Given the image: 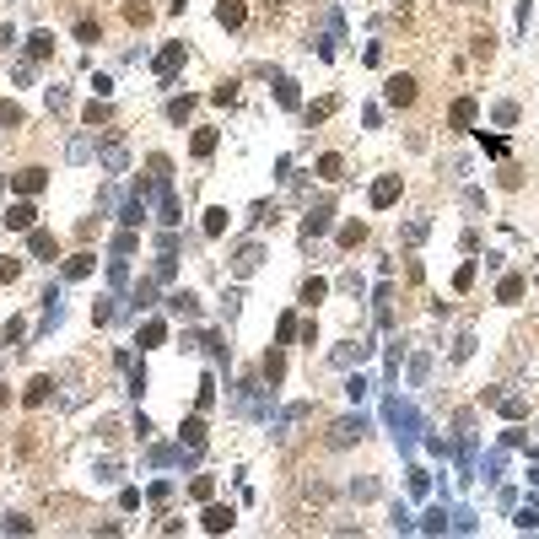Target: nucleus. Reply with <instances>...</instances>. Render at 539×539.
Returning a JSON list of instances; mask_svg holds the SVG:
<instances>
[{
    "label": "nucleus",
    "mask_w": 539,
    "mask_h": 539,
    "mask_svg": "<svg viewBox=\"0 0 539 539\" xmlns=\"http://www.w3.org/2000/svg\"><path fill=\"white\" fill-rule=\"evenodd\" d=\"M210 491H216V480H210V475H195V480H189V496H195V502H210Z\"/></svg>",
    "instance_id": "4be33fe9"
},
{
    "label": "nucleus",
    "mask_w": 539,
    "mask_h": 539,
    "mask_svg": "<svg viewBox=\"0 0 539 539\" xmlns=\"http://www.w3.org/2000/svg\"><path fill=\"white\" fill-rule=\"evenodd\" d=\"M502 416H507V421H523L528 404H523V399H502Z\"/></svg>",
    "instance_id": "473e14b6"
},
{
    "label": "nucleus",
    "mask_w": 539,
    "mask_h": 539,
    "mask_svg": "<svg viewBox=\"0 0 539 539\" xmlns=\"http://www.w3.org/2000/svg\"><path fill=\"white\" fill-rule=\"evenodd\" d=\"M243 16H248L243 0H221V6H216V22H221V27H243Z\"/></svg>",
    "instance_id": "9d476101"
},
{
    "label": "nucleus",
    "mask_w": 539,
    "mask_h": 539,
    "mask_svg": "<svg viewBox=\"0 0 539 539\" xmlns=\"http://www.w3.org/2000/svg\"><path fill=\"white\" fill-rule=\"evenodd\" d=\"M189 108H195L189 98H173V103H168V119H173V124H184V119H189Z\"/></svg>",
    "instance_id": "cd10ccee"
},
{
    "label": "nucleus",
    "mask_w": 539,
    "mask_h": 539,
    "mask_svg": "<svg viewBox=\"0 0 539 539\" xmlns=\"http://www.w3.org/2000/svg\"><path fill=\"white\" fill-rule=\"evenodd\" d=\"M49 389H54L49 378H33V383H27V394H22V399H27V404H43V399H49Z\"/></svg>",
    "instance_id": "aec40b11"
},
{
    "label": "nucleus",
    "mask_w": 539,
    "mask_h": 539,
    "mask_svg": "<svg viewBox=\"0 0 539 539\" xmlns=\"http://www.w3.org/2000/svg\"><path fill=\"white\" fill-rule=\"evenodd\" d=\"M383 98H389L394 108H410V103H416V76H389Z\"/></svg>",
    "instance_id": "f257e3e1"
},
{
    "label": "nucleus",
    "mask_w": 539,
    "mask_h": 539,
    "mask_svg": "<svg viewBox=\"0 0 539 539\" xmlns=\"http://www.w3.org/2000/svg\"><path fill=\"white\" fill-rule=\"evenodd\" d=\"M0 404H11V394H6V383H0Z\"/></svg>",
    "instance_id": "a19ab883"
},
{
    "label": "nucleus",
    "mask_w": 539,
    "mask_h": 539,
    "mask_svg": "<svg viewBox=\"0 0 539 539\" xmlns=\"http://www.w3.org/2000/svg\"><path fill=\"white\" fill-rule=\"evenodd\" d=\"M124 16H130L135 27H146V22H151V6H146V0H130V6H124Z\"/></svg>",
    "instance_id": "393cba45"
},
{
    "label": "nucleus",
    "mask_w": 539,
    "mask_h": 539,
    "mask_svg": "<svg viewBox=\"0 0 539 539\" xmlns=\"http://www.w3.org/2000/svg\"><path fill=\"white\" fill-rule=\"evenodd\" d=\"M361 431H367L361 421H334V431H329V448H351V442L361 437Z\"/></svg>",
    "instance_id": "0eeeda50"
},
{
    "label": "nucleus",
    "mask_w": 539,
    "mask_h": 539,
    "mask_svg": "<svg viewBox=\"0 0 539 539\" xmlns=\"http://www.w3.org/2000/svg\"><path fill=\"white\" fill-rule=\"evenodd\" d=\"M92 265H98L92 254H76V259H65V281H81V275H92Z\"/></svg>",
    "instance_id": "4468645a"
},
{
    "label": "nucleus",
    "mask_w": 539,
    "mask_h": 539,
    "mask_svg": "<svg viewBox=\"0 0 539 539\" xmlns=\"http://www.w3.org/2000/svg\"><path fill=\"white\" fill-rule=\"evenodd\" d=\"M178 437H184L189 448H195V453H200V448H205V421H200V416H189L184 426H178Z\"/></svg>",
    "instance_id": "9b49d317"
},
{
    "label": "nucleus",
    "mask_w": 539,
    "mask_h": 539,
    "mask_svg": "<svg viewBox=\"0 0 539 539\" xmlns=\"http://www.w3.org/2000/svg\"><path fill=\"white\" fill-rule=\"evenodd\" d=\"M324 292H329V281H319V275H313V281H302V302H307V307L324 302Z\"/></svg>",
    "instance_id": "412c9836"
},
{
    "label": "nucleus",
    "mask_w": 539,
    "mask_h": 539,
    "mask_svg": "<svg viewBox=\"0 0 539 539\" xmlns=\"http://www.w3.org/2000/svg\"><path fill=\"white\" fill-rule=\"evenodd\" d=\"M319 232H329V205H319L313 216L302 221V237H319Z\"/></svg>",
    "instance_id": "2eb2a0df"
},
{
    "label": "nucleus",
    "mask_w": 539,
    "mask_h": 539,
    "mask_svg": "<svg viewBox=\"0 0 539 539\" xmlns=\"http://www.w3.org/2000/svg\"><path fill=\"white\" fill-rule=\"evenodd\" d=\"M210 103H221V108H232V103H237V81H221L216 92H210Z\"/></svg>",
    "instance_id": "a878e982"
},
{
    "label": "nucleus",
    "mask_w": 539,
    "mask_h": 539,
    "mask_svg": "<svg viewBox=\"0 0 539 539\" xmlns=\"http://www.w3.org/2000/svg\"><path fill=\"white\" fill-rule=\"evenodd\" d=\"M340 173H345V162L334 157V151H329V157H319V178H329V184H334V178H340Z\"/></svg>",
    "instance_id": "b1692460"
},
{
    "label": "nucleus",
    "mask_w": 539,
    "mask_h": 539,
    "mask_svg": "<svg viewBox=\"0 0 539 539\" xmlns=\"http://www.w3.org/2000/svg\"><path fill=\"white\" fill-rule=\"evenodd\" d=\"M0 221H6V227H11V232H33V221H38V210L27 205V200H16L11 210H0Z\"/></svg>",
    "instance_id": "f03ea898"
},
{
    "label": "nucleus",
    "mask_w": 539,
    "mask_h": 539,
    "mask_svg": "<svg viewBox=\"0 0 539 539\" xmlns=\"http://www.w3.org/2000/svg\"><path fill=\"white\" fill-rule=\"evenodd\" d=\"M200 523H205V534H227V528L237 523V513H232V507H221V502H210Z\"/></svg>",
    "instance_id": "7ed1b4c3"
},
{
    "label": "nucleus",
    "mask_w": 539,
    "mask_h": 539,
    "mask_svg": "<svg viewBox=\"0 0 539 539\" xmlns=\"http://www.w3.org/2000/svg\"><path fill=\"white\" fill-rule=\"evenodd\" d=\"M523 297V275H502V286H496V302H518Z\"/></svg>",
    "instance_id": "a211bd4d"
},
{
    "label": "nucleus",
    "mask_w": 539,
    "mask_h": 539,
    "mask_svg": "<svg viewBox=\"0 0 539 539\" xmlns=\"http://www.w3.org/2000/svg\"><path fill=\"white\" fill-rule=\"evenodd\" d=\"M513 523H518V528H539V502H528V507H523V513H518V518H513Z\"/></svg>",
    "instance_id": "c756f323"
},
{
    "label": "nucleus",
    "mask_w": 539,
    "mask_h": 539,
    "mask_svg": "<svg viewBox=\"0 0 539 539\" xmlns=\"http://www.w3.org/2000/svg\"><path fill=\"white\" fill-rule=\"evenodd\" d=\"M334 113V98H324V103H313V108H307V124H324Z\"/></svg>",
    "instance_id": "c85d7f7f"
},
{
    "label": "nucleus",
    "mask_w": 539,
    "mask_h": 539,
    "mask_svg": "<svg viewBox=\"0 0 539 539\" xmlns=\"http://www.w3.org/2000/svg\"><path fill=\"white\" fill-rule=\"evenodd\" d=\"M140 216H146V200H130V205H124V221H130V227H140Z\"/></svg>",
    "instance_id": "f704fd0d"
},
{
    "label": "nucleus",
    "mask_w": 539,
    "mask_h": 539,
    "mask_svg": "<svg viewBox=\"0 0 539 539\" xmlns=\"http://www.w3.org/2000/svg\"><path fill=\"white\" fill-rule=\"evenodd\" d=\"M27 248H33L38 259H54V232H43V227H33V232H27Z\"/></svg>",
    "instance_id": "f8f14e48"
},
{
    "label": "nucleus",
    "mask_w": 539,
    "mask_h": 539,
    "mask_svg": "<svg viewBox=\"0 0 539 539\" xmlns=\"http://www.w3.org/2000/svg\"><path fill=\"white\" fill-rule=\"evenodd\" d=\"M22 334H27V324H22V319H11V324H6V345H16Z\"/></svg>",
    "instance_id": "ea45409f"
},
{
    "label": "nucleus",
    "mask_w": 539,
    "mask_h": 539,
    "mask_svg": "<svg viewBox=\"0 0 539 539\" xmlns=\"http://www.w3.org/2000/svg\"><path fill=\"white\" fill-rule=\"evenodd\" d=\"M340 243H345V248L367 243V227H361V221H351V227H340Z\"/></svg>",
    "instance_id": "bb28decb"
},
{
    "label": "nucleus",
    "mask_w": 539,
    "mask_h": 539,
    "mask_svg": "<svg viewBox=\"0 0 539 539\" xmlns=\"http://www.w3.org/2000/svg\"><path fill=\"white\" fill-rule=\"evenodd\" d=\"M254 265H259V248H254V243H248V248H237V259H232V270H237V275H248Z\"/></svg>",
    "instance_id": "5701e85b"
},
{
    "label": "nucleus",
    "mask_w": 539,
    "mask_h": 539,
    "mask_svg": "<svg viewBox=\"0 0 539 539\" xmlns=\"http://www.w3.org/2000/svg\"><path fill=\"white\" fill-rule=\"evenodd\" d=\"M394 200H399V173H383L378 184H372V205H378V210H389Z\"/></svg>",
    "instance_id": "39448f33"
},
{
    "label": "nucleus",
    "mask_w": 539,
    "mask_h": 539,
    "mask_svg": "<svg viewBox=\"0 0 539 539\" xmlns=\"http://www.w3.org/2000/svg\"><path fill=\"white\" fill-rule=\"evenodd\" d=\"M0 124H11V130H16V124H22V108H16V103H0Z\"/></svg>",
    "instance_id": "c9c22d12"
},
{
    "label": "nucleus",
    "mask_w": 539,
    "mask_h": 539,
    "mask_svg": "<svg viewBox=\"0 0 539 539\" xmlns=\"http://www.w3.org/2000/svg\"><path fill=\"white\" fill-rule=\"evenodd\" d=\"M205 232H210V237L227 232V210H205Z\"/></svg>",
    "instance_id": "2f4dec72"
},
{
    "label": "nucleus",
    "mask_w": 539,
    "mask_h": 539,
    "mask_svg": "<svg viewBox=\"0 0 539 539\" xmlns=\"http://www.w3.org/2000/svg\"><path fill=\"white\" fill-rule=\"evenodd\" d=\"M453 286H458V292H469V286H475V265H464V270H458V275H453Z\"/></svg>",
    "instance_id": "58836bf2"
},
{
    "label": "nucleus",
    "mask_w": 539,
    "mask_h": 539,
    "mask_svg": "<svg viewBox=\"0 0 539 539\" xmlns=\"http://www.w3.org/2000/svg\"><path fill=\"white\" fill-rule=\"evenodd\" d=\"M98 33H103V27L92 22V16H86V22H76V38H81V43H98Z\"/></svg>",
    "instance_id": "7c9ffc66"
},
{
    "label": "nucleus",
    "mask_w": 539,
    "mask_h": 539,
    "mask_svg": "<svg viewBox=\"0 0 539 539\" xmlns=\"http://www.w3.org/2000/svg\"><path fill=\"white\" fill-rule=\"evenodd\" d=\"M16 275H22V259H0V286L16 281Z\"/></svg>",
    "instance_id": "72a5a7b5"
},
{
    "label": "nucleus",
    "mask_w": 539,
    "mask_h": 539,
    "mask_svg": "<svg viewBox=\"0 0 539 539\" xmlns=\"http://www.w3.org/2000/svg\"><path fill=\"white\" fill-rule=\"evenodd\" d=\"M162 340H168V324H162V319L140 324V351H146V345H162Z\"/></svg>",
    "instance_id": "ddd939ff"
},
{
    "label": "nucleus",
    "mask_w": 539,
    "mask_h": 539,
    "mask_svg": "<svg viewBox=\"0 0 539 539\" xmlns=\"http://www.w3.org/2000/svg\"><path fill=\"white\" fill-rule=\"evenodd\" d=\"M351 491H356V502H367V496H378V480H356Z\"/></svg>",
    "instance_id": "4c0bfd02"
},
{
    "label": "nucleus",
    "mask_w": 539,
    "mask_h": 539,
    "mask_svg": "<svg viewBox=\"0 0 539 539\" xmlns=\"http://www.w3.org/2000/svg\"><path fill=\"white\" fill-rule=\"evenodd\" d=\"M475 113H480V108H475V98H458V103H453V113H448V124H453V130H469V124H475Z\"/></svg>",
    "instance_id": "1a4fd4ad"
},
{
    "label": "nucleus",
    "mask_w": 539,
    "mask_h": 539,
    "mask_svg": "<svg viewBox=\"0 0 539 539\" xmlns=\"http://www.w3.org/2000/svg\"><path fill=\"white\" fill-rule=\"evenodd\" d=\"M275 98H281L286 108H297V81H281V86H275Z\"/></svg>",
    "instance_id": "e433bc0d"
},
{
    "label": "nucleus",
    "mask_w": 539,
    "mask_h": 539,
    "mask_svg": "<svg viewBox=\"0 0 539 539\" xmlns=\"http://www.w3.org/2000/svg\"><path fill=\"white\" fill-rule=\"evenodd\" d=\"M189 151H195V157H210V151H216V130H195Z\"/></svg>",
    "instance_id": "6ab92c4d"
},
{
    "label": "nucleus",
    "mask_w": 539,
    "mask_h": 539,
    "mask_svg": "<svg viewBox=\"0 0 539 539\" xmlns=\"http://www.w3.org/2000/svg\"><path fill=\"white\" fill-rule=\"evenodd\" d=\"M27 54H33V60H49L54 54V33H33L27 38Z\"/></svg>",
    "instance_id": "dca6fc26"
},
{
    "label": "nucleus",
    "mask_w": 539,
    "mask_h": 539,
    "mask_svg": "<svg viewBox=\"0 0 539 539\" xmlns=\"http://www.w3.org/2000/svg\"><path fill=\"white\" fill-rule=\"evenodd\" d=\"M178 65H184V43H168V49L157 54V81L168 86L173 76H178Z\"/></svg>",
    "instance_id": "20e7f679"
},
{
    "label": "nucleus",
    "mask_w": 539,
    "mask_h": 539,
    "mask_svg": "<svg viewBox=\"0 0 539 539\" xmlns=\"http://www.w3.org/2000/svg\"><path fill=\"white\" fill-rule=\"evenodd\" d=\"M281 378H286V356H281V351H270V356H265V383L275 389Z\"/></svg>",
    "instance_id": "f3484780"
},
{
    "label": "nucleus",
    "mask_w": 539,
    "mask_h": 539,
    "mask_svg": "<svg viewBox=\"0 0 539 539\" xmlns=\"http://www.w3.org/2000/svg\"><path fill=\"white\" fill-rule=\"evenodd\" d=\"M43 184H49V173H43V168H22V173H11V189H22V195H38Z\"/></svg>",
    "instance_id": "423d86ee"
},
{
    "label": "nucleus",
    "mask_w": 539,
    "mask_h": 539,
    "mask_svg": "<svg viewBox=\"0 0 539 539\" xmlns=\"http://www.w3.org/2000/svg\"><path fill=\"white\" fill-rule=\"evenodd\" d=\"M168 307L178 313V319H200V297H195V292H173Z\"/></svg>",
    "instance_id": "6e6552de"
}]
</instances>
